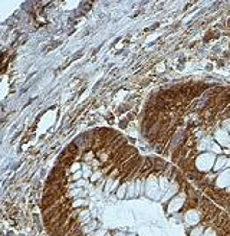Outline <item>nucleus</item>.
Masks as SVG:
<instances>
[{
  "label": "nucleus",
  "instance_id": "10",
  "mask_svg": "<svg viewBox=\"0 0 230 236\" xmlns=\"http://www.w3.org/2000/svg\"><path fill=\"white\" fill-rule=\"evenodd\" d=\"M154 163H155V166H154V169H155V170H164L165 164L163 163V161H160V160H157V158H155V160H154Z\"/></svg>",
  "mask_w": 230,
  "mask_h": 236
},
{
  "label": "nucleus",
  "instance_id": "2",
  "mask_svg": "<svg viewBox=\"0 0 230 236\" xmlns=\"http://www.w3.org/2000/svg\"><path fill=\"white\" fill-rule=\"evenodd\" d=\"M184 202H186V193H180L175 197H173L168 204V209H167L168 213H175L177 210H180L184 206Z\"/></svg>",
  "mask_w": 230,
  "mask_h": 236
},
{
  "label": "nucleus",
  "instance_id": "13",
  "mask_svg": "<svg viewBox=\"0 0 230 236\" xmlns=\"http://www.w3.org/2000/svg\"><path fill=\"white\" fill-rule=\"evenodd\" d=\"M101 174H102V171H96L94 176H91V181H96V180H98V177Z\"/></svg>",
  "mask_w": 230,
  "mask_h": 236
},
{
  "label": "nucleus",
  "instance_id": "1",
  "mask_svg": "<svg viewBox=\"0 0 230 236\" xmlns=\"http://www.w3.org/2000/svg\"><path fill=\"white\" fill-rule=\"evenodd\" d=\"M214 163H216V158L213 153H203L196 160V167L200 171H209L211 167H214Z\"/></svg>",
  "mask_w": 230,
  "mask_h": 236
},
{
  "label": "nucleus",
  "instance_id": "17",
  "mask_svg": "<svg viewBox=\"0 0 230 236\" xmlns=\"http://www.w3.org/2000/svg\"><path fill=\"white\" fill-rule=\"evenodd\" d=\"M128 236H135V235H134V233H131V235H128Z\"/></svg>",
  "mask_w": 230,
  "mask_h": 236
},
{
  "label": "nucleus",
  "instance_id": "8",
  "mask_svg": "<svg viewBox=\"0 0 230 236\" xmlns=\"http://www.w3.org/2000/svg\"><path fill=\"white\" fill-rule=\"evenodd\" d=\"M226 163H227V158H226V157H219V158L216 160V163H214V167H213V169H214L216 171L221 170V169L226 166Z\"/></svg>",
  "mask_w": 230,
  "mask_h": 236
},
{
  "label": "nucleus",
  "instance_id": "15",
  "mask_svg": "<svg viewBox=\"0 0 230 236\" xmlns=\"http://www.w3.org/2000/svg\"><path fill=\"white\" fill-rule=\"evenodd\" d=\"M79 167H81L79 163H75V164H72V169H70V171H78V170H79Z\"/></svg>",
  "mask_w": 230,
  "mask_h": 236
},
{
  "label": "nucleus",
  "instance_id": "12",
  "mask_svg": "<svg viewBox=\"0 0 230 236\" xmlns=\"http://www.w3.org/2000/svg\"><path fill=\"white\" fill-rule=\"evenodd\" d=\"M202 236H216V232L213 230L211 227H209L206 232H203V235Z\"/></svg>",
  "mask_w": 230,
  "mask_h": 236
},
{
  "label": "nucleus",
  "instance_id": "7",
  "mask_svg": "<svg viewBox=\"0 0 230 236\" xmlns=\"http://www.w3.org/2000/svg\"><path fill=\"white\" fill-rule=\"evenodd\" d=\"M147 194L148 196H151V197H154V194H153V192H155V184H157V181H155V177L154 176H148L147 177Z\"/></svg>",
  "mask_w": 230,
  "mask_h": 236
},
{
  "label": "nucleus",
  "instance_id": "9",
  "mask_svg": "<svg viewBox=\"0 0 230 236\" xmlns=\"http://www.w3.org/2000/svg\"><path fill=\"white\" fill-rule=\"evenodd\" d=\"M203 232H204V226H197L196 229H193L190 236H202Z\"/></svg>",
  "mask_w": 230,
  "mask_h": 236
},
{
  "label": "nucleus",
  "instance_id": "6",
  "mask_svg": "<svg viewBox=\"0 0 230 236\" xmlns=\"http://www.w3.org/2000/svg\"><path fill=\"white\" fill-rule=\"evenodd\" d=\"M186 222H187V225H196V223L200 220V215H198V212H194V210H190L188 213H186Z\"/></svg>",
  "mask_w": 230,
  "mask_h": 236
},
{
  "label": "nucleus",
  "instance_id": "11",
  "mask_svg": "<svg viewBox=\"0 0 230 236\" xmlns=\"http://www.w3.org/2000/svg\"><path fill=\"white\" fill-rule=\"evenodd\" d=\"M125 189H127V184H122L121 187L118 189V192H117L118 197H124V194H125Z\"/></svg>",
  "mask_w": 230,
  "mask_h": 236
},
{
  "label": "nucleus",
  "instance_id": "3",
  "mask_svg": "<svg viewBox=\"0 0 230 236\" xmlns=\"http://www.w3.org/2000/svg\"><path fill=\"white\" fill-rule=\"evenodd\" d=\"M216 184L219 187H230V169L223 171V173L219 176V179L216 180Z\"/></svg>",
  "mask_w": 230,
  "mask_h": 236
},
{
  "label": "nucleus",
  "instance_id": "16",
  "mask_svg": "<svg viewBox=\"0 0 230 236\" xmlns=\"http://www.w3.org/2000/svg\"><path fill=\"white\" fill-rule=\"evenodd\" d=\"M114 236H124V233H122V232H118V233H115Z\"/></svg>",
  "mask_w": 230,
  "mask_h": 236
},
{
  "label": "nucleus",
  "instance_id": "18",
  "mask_svg": "<svg viewBox=\"0 0 230 236\" xmlns=\"http://www.w3.org/2000/svg\"><path fill=\"white\" fill-rule=\"evenodd\" d=\"M229 192H230V187H229Z\"/></svg>",
  "mask_w": 230,
  "mask_h": 236
},
{
  "label": "nucleus",
  "instance_id": "14",
  "mask_svg": "<svg viewBox=\"0 0 230 236\" xmlns=\"http://www.w3.org/2000/svg\"><path fill=\"white\" fill-rule=\"evenodd\" d=\"M81 176H82V171H76V173H75V174H74V176H72V179H70V180H78V179H79V177H81Z\"/></svg>",
  "mask_w": 230,
  "mask_h": 236
},
{
  "label": "nucleus",
  "instance_id": "5",
  "mask_svg": "<svg viewBox=\"0 0 230 236\" xmlns=\"http://www.w3.org/2000/svg\"><path fill=\"white\" fill-rule=\"evenodd\" d=\"M179 190H180V187H179V183H171L170 184V187H168V190L165 192V194H164V197H163V200H168V199H171L173 196H175V194L179 193Z\"/></svg>",
  "mask_w": 230,
  "mask_h": 236
},
{
  "label": "nucleus",
  "instance_id": "4",
  "mask_svg": "<svg viewBox=\"0 0 230 236\" xmlns=\"http://www.w3.org/2000/svg\"><path fill=\"white\" fill-rule=\"evenodd\" d=\"M216 138H217V141L220 143V144L230 147V137H229V134H227L224 130H217Z\"/></svg>",
  "mask_w": 230,
  "mask_h": 236
}]
</instances>
